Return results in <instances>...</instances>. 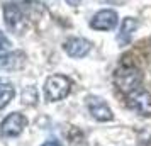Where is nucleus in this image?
Wrapping results in <instances>:
<instances>
[{"label":"nucleus","instance_id":"nucleus-1","mask_svg":"<svg viewBox=\"0 0 151 146\" xmlns=\"http://www.w3.org/2000/svg\"><path fill=\"white\" fill-rule=\"evenodd\" d=\"M141 83H143V73L132 65H122L114 71V85L126 97L132 92L139 90Z\"/></svg>","mask_w":151,"mask_h":146},{"label":"nucleus","instance_id":"nucleus-2","mask_svg":"<svg viewBox=\"0 0 151 146\" xmlns=\"http://www.w3.org/2000/svg\"><path fill=\"white\" fill-rule=\"evenodd\" d=\"M71 92V80L65 75H51L44 82V97L49 102L66 99Z\"/></svg>","mask_w":151,"mask_h":146},{"label":"nucleus","instance_id":"nucleus-3","mask_svg":"<svg viewBox=\"0 0 151 146\" xmlns=\"http://www.w3.org/2000/svg\"><path fill=\"white\" fill-rule=\"evenodd\" d=\"M4 21L9 31L15 34H22V31L26 29V15L14 2H7L4 5Z\"/></svg>","mask_w":151,"mask_h":146},{"label":"nucleus","instance_id":"nucleus-4","mask_svg":"<svg viewBox=\"0 0 151 146\" xmlns=\"http://www.w3.org/2000/svg\"><path fill=\"white\" fill-rule=\"evenodd\" d=\"M27 126V119L21 112H12L4 117V121L0 122V136L4 138H17L19 134Z\"/></svg>","mask_w":151,"mask_h":146},{"label":"nucleus","instance_id":"nucleus-5","mask_svg":"<svg viewBox=\"0 0 151 146\" xmlns=\"http://www.w3.org/2000/svg\"><path fill=\"white\" fill-rule=\"evenodd\" d=\"M127 105H129L131 111H134L139 116L151 117V93L150 92L139 88V90L129 93L127 95Z\"/></svg>","mask_w":151,"mask_h":146},{"label":"nucleus","instance_id":"nucleus-6","mask_svg":"<svg viewBox=\"0 0 151 146\" xmlns=\"http://www.w3.org/2000/svg\"><path fill=\"white\" fill-rule=\"evenodd\" d=\"M87 107H88V112L92 114V117L97 119V121H100V122H109V121L114 119L112 109L99 95H88L87 97Z\"/></svg>","mask_w":151,"mask_h":146},{"label":"nucleus","instance_id":"nucleus-7","mask_svg":"<svg viewBox=\"0 0 151 146\" xmlns=\"http://www.w3.org/2000/svg\"><path fill=\"white\" fill-rule=\"evenodd\" d=\"M119 22V15L116 10L112 9H102L93 14V17L90 19V27L95 31H112Z\"/></svg>","mask_w":151,"mask_h":146},{"label":"nucleus","instance_id":"nucleus-8","mask_svg":"<svg viewBox=\"0 0 151 146\" xmlns=\"http://www.w3.org/2000/svg\"><path fill=\"white\" fill-rule=\"evenodd\" d=\"M63 49L70 58H83L90 53L92 42L85 37H70L63 42Z\"/></svg>","mask_w":151,"mask_h":146},{"label":"nucleus","instance_id":"nucleus-9","mask_svg":"<svg viewBox=\"0 0 151 146\" xmlns=\"http://www.w3.org/2000/svg\"><path fill=\"white\" fill-rule=\"evenodd\" d=\"M137 26H139L137 19H134V17H124L122 22H121V27H119V32H117L119 46H127L132 41L134 32L137 31Z\"/></svg>","mask_w":151,"mask_h":146},{"label":"nucleus","instance_id":"nucleus-10","mask_svg":"<svg viewBox=\"0 0 151 146\" xmlns=\"http://www.w3.org/2000/svg\"><path fill=\"white\" fill-rule=\"evenodd\" d=\"M26 58L22 53H5L0 55V70H12L19 68Z\"/></svg>","mask_w":151,"mask_h":146},{"label":"nucleus","instance_id":"nucleus-11","mask_svg":"<svg viewBox=\"0 0 151 146\" xmlns=\"http://www.w3.org/2000/svg\"><path fill=\"white\" fill-rule=\"evenodd\" d=\"M37 99H39V95H37V88L36 87H32V85H29V87H24L21 92V102L24 105H36V102H37Z\"/></svg>","mask_w":151,"mask_h":146},{"label":"nucleus","instance_id":"nucleus-12","mask_svg":"<svg viewBox=\"0 0 151 146\" xmlns=\"http://www.w3.org/2000/svg\"><path fill=\"white\" fill-rule=\"evenodd\" d=\"M14 95H15V90H14L12 85L5 83L2 88H0V111H4V109L12 102Z\"/></svg>","mask_w":151,"mask_h":146},{"label":"nucleus","instance_id":"nucleus-13","mask_svg":"<svg viewBox=\"0 0 151 146\" xmlns=\"http://www.w3.org/2000/svg\"><path fill=\"white\" fill-rule=\"evenodd\" d=\"M9 46V39H7V36L4 34L2 31H0V49H4V48H7Z\"/></svg>","mask_w":151,"mask_h":146},{"label":"nucleus","instance_id":"nucleus-14","mask_svg":"<svg viewBox=\"0 0 151 146\" xmlns=\"http://www.w3.org/2000/svg\"><path fill=\"white\" fill-rule=\"evenodd\" d=\"M41 146H61V143H58L56 139H48V141H44Z\"/></svg>","mask_w":151,"mask_h":146},{"label":"nucleus","instance_id":"nucleus-15","mask_svg":"<svg viewBox=\"0 0 151 146\" xmlns=\"http://www.w3.org/2000/svg\"><path fill=\"white\" fill-rule=\"evenodd\" d=\"M80 2H82V0H66V4H68V5H71V7H76Z\"/></svg>","mask_w":151,"mask_h":146},{"label":"nucleus","instance_id":"nucleus-16","mask_svg":"<svg viewBox=\"0 0 151 146\" xmlns=\"http://www.w3.org/2000/svg\"><path fill=\"white\" fill-rule=\"evenodd\" d=\"M4 85H5V80H4V78L0 77V88H2V87H4Z\"/></svg>","mask_w":151,"mask_h":146}]
</instances>
